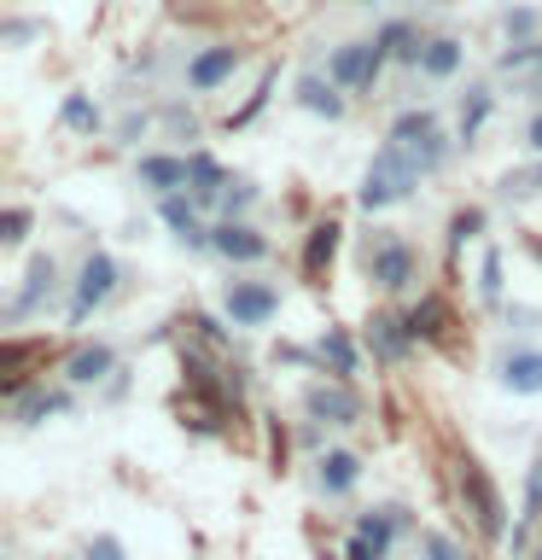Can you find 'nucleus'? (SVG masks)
<instances>
[{"label": "nucleus", "mask_w": 542, "mask_h": 560, "mask_svg": "<svg viewBox=\"0 0 542 560\" xmlns=\"http://www.w3.org/2000/svg\"><path fill=\"white\" fill-rule=\"evenodd\" d=\"M420 182V170H414V158L397 147V140H385V147L374 152V164L362 170V187H356V205L362 210H385V205H402L414 192Z\"/></svg>", "instance_id": "1"}, {"label": "nucleus", "mask_w": 542, "mask_h": 560, "mask_svg": "<svg viewBox=\"0 0 542 560\" xmlns=\"http://www.w3.org/2000/svg\"><path fill=\"white\" fill-rule=\"evenodd\" d=\"M367 275H374L379 292H402L414 280V245L397 240L391 228H374L367 234Z\"/></svg>", "instance_id": "2"}, {"label": "nucleus", "mask_w": 542, "mask_h": 560, "mask_svg": "<svg viewBox=\"0 0 542 560\" xmlns=\"http://www.w3.org/2000/svg\"><path fill=\"white\" fill-rule=\"evenodd\" d=\"M222 310L234 327H269L280 315V292L269 280H227L222 287Z\"/></svg>", "instance_id": "3"}, {"label": "nucleus", "mask_w": 542, "mask_h": 560, "mask_svg": "<svg viewBox=\"0 0 542 560\" xmlns=\"http://www.w3.org/2000/svg\"><path fill=\"white\" fill-rule=\"evenodd\" d=\"M379 70H385V52H379V42H344V47L327 59V77L339 82L344 94H362V88H374Z\"/></svg>", "instance_id": "4"}, {"label": "nucleus", "mask_w": 542, "mask_h": 560, "mask_svg": "<svg viewBox=\"0 0 542 560\" xmlns=\"http://www.w3.org/2000/svg\"><path fill=\"white\" fill-rule=\"evenodd\" d=\"M117 292V262L105 257V252H87L82 257V269H76V298H70V322H87L105 298Z\"/></svg>", "instance_id": "5"}, {"label": "nucleus", "mask_w": 542, "mask_h": 560, "mask_svg": "<svg viewBox=\"0 0 542 560\" xmlns=\"http://www.w3.org/2000/svg\"><path fill=\"white\" fill-rule=\"evenodd\" d=\"M304 409H309V420H327V427H356L362 420V402H356V392H350L344 380H315L309 392H304Z\"/></svg>", "instance_id": "6"}, {"label": "nucleus", "mask_w": 542, "mask_h": 560, "mask_svg": "<svg viewBox=\"0 0 542 560\" xmlns=\"http://www.w3.org/2000/svg\"><path fill=\"white\" fill-rule=\"evenodd\" d=\"M210 252L227 262H262L269 257V234H257L251 222H216L210 228Z\"/></svg>", "instance_id": "7"}, {"label": "nucleus", "mask_w": 542, "mask_h": 560, "mask_svg": "<svg viewBox=\"0 0 542 560\" xmlns=\"http://www.w3.org/2000/svg\"><path fill=\"white\" fill-rule=\"evenodd\" d=\"M461 490L472 497V520H479V532H484V537H502V502H496V485L484 479V467L472 462V455L461 462Z\"/></svg>", "instance_id": "8"}, {"label": "nucleus", "mask_w": 542, "mask_h": 560, "mask_svg": "<svg viewBox=\"0 0 542 560\" xmlns=\"http://www.w3.org/2000/svg\"><path fill=\"white\" fill-rule=\"evenodd\" d=\"M234 70H239V47H204L199 59L187 65V88L192 94H216Z\"/></svg>", "instance_id": "9"}, {"label": "nucleus", "mask_w": 542, "mask_h": 560, "mask_svg": "<svg viewBox=\"0 0 542 560\" xmlns=\"http://www.w3.org/2000/svg\"><path fill=\"white\" fill-rule=\"evenodd\" d=\"M227 192V170L210 152H187V199L192 205H222Z\"/></svg>", "instance_id": "10"}, {"label": "nucleus", "mask_w": 542, "mask_h": 560, "mask_svg": "<svg viewBox=\"0 0 542 560\" xmlns=\"http://www.w3.org/2000/svg\"><path fill=\"white\" fill-rule=\"evenodd\" d=\"M52 292H59V262H52V257H35L30 275H24V292L12 298V315H35L42 304H52Z\"/></svg>", "instance_id": "11"}, {"label": "nucleus", "mask_w": 542, "mask_h": 560, "mask_svg": "<svg viewBox=\"0 0 542 560\" xmlns=\"http://www.w3.org/2000/svg\"><path fill=\"white\" fill-rule=\"evenodd\" d=\"M297 105L315 117H344V88L332 77H321V70H304V77H297Z\"/></svg>", "instance_id": "12"}, {"label": "nucleus", "mask_w": 542, "mask_h": 560, "mask_svg": "<svg viewBox=\"0 0 542 560\" xmlns=\"http://www.w3.org/2000/svg\"><path fill=\"white\" fill-rule=\"evenodd\" d=\"M502 385L514 397H537L542 392V350H507L502 357Z\"/></svg>", "instance_id": "13"}, {"label": "nucleus", "mask_w": 542, "mask_h": 560, "mask_svg": "<svg viewBox=\"0 0 542 560\" xmlns=\"http://www.w3.org/2000/svg\"><path fill=\"white\" fill-rule=\"evenodd\" d=\"M140 187H152L157 199H169V192L187 187V158H169V152H152L140 158Z\"/></svg>", "instance_id": "14"}, {"label": "nucleus", "mask_w": 542, "mask_h": 560, "mask_svg": "<svg viewBox=\"0 0 542 560\" xmlns=\"http://www.w3.org/2000/svg\"><path fill=\"white\" fill-rule=\"evenodd\" d=\"M111 368H117V350H111V345H82L76 357L64 362V380H70V385H99Z\"/></svg>", "instance_id": "15"}, {"label": "nucleus", "mask_w": 542, "mask_h": 560, "mask_svg": "<svg viewBox=\"0 0 542 560\" xmlns=\"http://www.w3.org/2000/svg\"><path fill=\"white\" fill-rule=\"evenodd\" d=\"M455 70H461V42H455V35H432V42L420 47V77H426V82H449Z\"/></svg>", "instance_id": "16"}, {"label": "nucleus", "mask_w": 542, "mask_h": 560, "mask_svg": "<svg viewBox=\"0 0 542 560\" xmlns=\"http://www.w3.org/2000/svg\"><path fill=\"white\" fill-rule=\"evenodd\" d=\"M315 467H321V472H315V479H321V490H327V497H344V490L362 479V462H356V455H350V450H327V455H321V462H315Z\"/></svg>", "instance_id": "17"}, {"label": "nucleus", "mask_w": 542, "mask_h": 560, "mask_svg": "<svg viewBox=\"0 0 542 560\" xmlns=\"http://www.w3.org/2000/svg\"><path fill=\"white\" fill-rule=\"evenodd\" d=\"M339 234H344L339 222H321V228L309 234V245H304V275H309V280H321V275L332 269V257H339Z\"/></svg>", "instance_id": "18"}, {"label": "nucleus", "mask_w": 542, "mask_h": 560, "mask_svg": "<svg viewBox=\"0 0 542 560\" xmlns=\"http://www.w3.org/2000/svg\"><path fill=\"white\" fill-rule=\"evenodd\" d=\"M367 345H374L379 357H402V350L414 345V332H409V322H397V315H374V322H367Z\"/></svg>", "instance_id": "19"}, {"label": "nucleus", "mask_w": 542, "mask_h": 560, "mask_svg": "<svg viewBox=\"0 0 542 560\" xmlns=\"http://www.w3.org/2000/svg\"><path fill=\"white\" fill-rule=\"evenodd\" d=\"M59 409H64L59 392H17L12 397V420H17V427H42V420L59 415Z\"/></svg>", "instance_id": "20"}, {"label": "nucleus", "mask_w": 542, "mask_h": 560, "mask_svg": "<svg viewBox=\"0 0 542 560\" xmlns=\"http://www.w3.org/2000/svg\"><path fill=\"white\" fill-rule=\"evenodd\" d=\"M409 322L414 339H444V327H449V310H444V298H420V304L402 315Z\"/></svg>", "instance_id": "21"}, {"label": "nucleus", "mask_w": 542, "mask_h": 560, "mask_svg": "<svg viewBox=\"0 0 542 560\" xmlns=\"http://www.w3.org/2000/svg\"><path fill=\"white\" fill-rule=\"evenodd\" d=\"M537 520H542V455L531 462V479H525V514H519V525H514V555L525 549V537H531Z\"/></svg>", "instance_id": "22"}, {"label": "nucleus", "mask_w": 542, "mask_h": 560, "mask_svg": "<svg viewBox=\"0 0 542 560\" xmlns=\"http://www.w3.org/2000/svg\"><path fill=\"white\" fill-rule=\"evenodd\" d=\"M490 105H496V94H490L484 82H472V88H467V100H461V140H479L484 117H490Z\"/></svg>", "instance_id": "23"}, {"label": "nucleus", "mask_w": 542, "mask_h": 560, "mask_svg": "<svg viewBox=\"0 0 542 560\" xmlns=\"http://www.w3.org/2000/svg\"><path fill=\"white\" fill-rule=\"evenodd\" d=\"M426 135H437V117L426 112V105H420V112H402V117L391 122V140H397V147H420Z\"/></svg>", "instance_id": "24"}, {"label": "nucleus", "mask_w": 542, "mask_h": 560, "mask_svg": "<svg viewBox=\"0 0 542 560\" xmlns=\"http://www.w3.org/2000/svg\"><path fill=\"white\" fill-rule=\"evenodd\" d=\"M402 152L414 158V170H420V175H437V170L449 164V135L437 129V135H426V140H420V147H402Z\"/></svg>", "instance_id": "25"}, {"label": "nucleus", "mask_w": 542, "mask_h": 560, "mask_svg": "<svg viewBox=\"0 0 542 560\" xmlns=\"http://www.w3.org/2000/svg\"><path fill=\"white\" fill-rule=\"evenodd\" d=\"M321 357L332 362V380H350V374H356V345H350L344 332H321Z\"/></svg>", "instance_id": "26"}, {"label": "nucleus", "mask_w": 542, "mask_h": 560, "mask_svg": "<svg viewBox=\"0 0 542 560\" xmlns=\"http://www.w3.org/2000/svg\"><path fill=\"white\" fill-rule=\"evenodd\" d=\"M391 532H397V508H379V514H362L356 520V537L379 542V549H391Z\"/></svg>", "instance_id": "27"}, {"label": "nucleus", "mask_w": 542, "mask_h": 560, "mask_svg": "<svg viewBox=\"0 0 542 560\" xmlns=\"http://www.w3.org/2000/svg\"><path fill=\"white\" fill-rule=\"evenodd\" d=\"M537 7H514V12H502V30H507V42L514 47H531V35H537Z\"/></svg>", "instance_id": "28"}, {"label": "nucleus", "mask_w": 542, "mask_h": 560, "mask_svg": "<svg viewBox=\"0 0 542 560\" xmlns=\"http://www.w3.org/2000/svg\"><path fill=\"white\" fill-rule=\"evenodd\" d=\"M479 298H484V304H502V252H484V262H479Z\"/></svg>", "instance_id": "29"}, {"label": "nucleus", "mask_w": 542, "mask_h": 560, "mask_svg": "<svg viewBox=\"0 0 542 560\" xmlns=\"http://www.w3.org/2000/svg\"><path fill=\"white\" fill-rule=\"evenodd\" d=\"M24 240H30V210H24V205H12L7 217H0V245H7V252H17Z\"/></svg>", "instance_id": "30"}, {"label": "nucleus", "mask_w": 542, "mask_h": 560, "mask_svg": "<svg viewBox=\"0 0 542 560\" xmlns=\"http://www.w3.org/2000/svg\"><path fill=\"white\" fill-rule=\"evenodd\" d=\"M64 122H70V129H99V112L87 105V94H70L64 100Z\"/></svg>", "instance_id": "31"}, {"label": "nucleus", "mask_w": 542, "mask_h": 560, "mask_svg": "<svg viewBox=\"0 0 542 560\" xmlns=\"http://www.w3.org/2000/svg\"><path fill=\"white\" fill-rule=\"evenodd\" d=\"M484 234V210H461V217L449 222V245H467V240H479Z\"/></svg>", "instance_id": "32"}, {"label": "nucleus", "mask_w": 542, "mask_h": 560, "mask_svg": "<svg viewBox=\"0 0 542 560\" xmlns=\"http://www.w3.org/2000/svg\"><path fill=\"white\" fill-rule=\"evenodd\" d=\"M269 94H274V70H269V77H262V88H257V94L245 100V112H234V117H227V129H239V122H251V117L262 112V105H269Z\"/></svg>", "instance_id": "33"}, {"label": "nucleus", "mask_w": 542, "mask_h": 560, "mask_svg": "<svg viewBox=\"0 0 542 560\" xmlns=\"http://www.w3.org/2000/svg\"><path fill=\"white\" fill-rule=\"evenodd\" d=\"M257 199V187L251 182H227V192H222V210H227V222H239V210Z\"/></svg>", "instance_id": "34"}, {"label": "nucleus", "mask_w": 542, "mask_h": 560, "mask_svg": "<svg viewBox=\"0 0 542 560\" xmlns=\"http://www.w3.org/2000/svg\"><path fill=\"white\" fill-rule=\"evenodd\" d=\"M420 549H426V560H467V555L455 549V542H449L444 532H426V537H420Z\"/></svg>", "instance_id": "35"}, {"label": "nucleus", "mask_w": 542, "mask_h": 560, "mask_svg": "<svg viewBox=\"0 0 542 560\" xmlns=\"http://www.w3.org/2000/svg\"><path fill=\"white\" fill-rule=\"evenodd\" d=\"M344 560H385V549H379V542H367V537H350L344 542Z\"/></svg>", "instance_id": "36"}, {"label": "nucleus", "mask_w": 542, "mask_h": 560, "mask_svg": "<svg viewBox=\"0 0 542 560\" xmlns=\"http://www.w3.org/2000/svg\"><path fill=\"white\" fill-rule=\"evenodd\" d=\"M87 560H122V542L117 537H94L87 542Z\"/></svg>", "instance_id": "37"}, {"label": "nucleus", "mask_w": 542, "mask_h": 560, "mask_svg": "<svg viewBox=\"0 0 542 560\" xmlns=\"http://www.w3.org/2000/svg\"><path fill=\"white\" fill-rule=\"evenodd\" d=\"M525 147H531V152L542 158V112H537L531 122H525Z\"/></svg>", "instance_id": "38"}, {"label": "nucleus", "mask_w": 542, "mask_h": 560, "mask_svg": "<svg viewBox=\"0 0 542 560\" xmlns=\"http://www.w3.org/2000/svg\"><path fill=\"white\" fill-rule=\"evenodd\" d=\"M35 30H42V24H30V18H17V24H7V42H30Z\"/></svg>", "instance_id": "39"}, {"label": "nucleus", "mask_w": 542, "mask_h": 560, "mask_svg": "<svg viewBox=\"0 0 542 560\" xmlns=\"http://www.w3.org/2000/svg\"><path fill=\"white\" fill-rule=\"evenodd\" d=\"M356 7H374V0H356Z\"/></svg>", "instance_id": "40"}, {"label": "nucleus", "mask_w": 542, "mask_h": 560, "mask_svg": "<svg viewBox=\"0 0 542 560\" xmlns=\"http://www.w3.org/2000/svg\"><path fill=\"white\" fill-rule=\"evenodd\" d=\"M537 560H542V555H537Z\"/></svg>", "instance_id": "41"}]
</instances>
